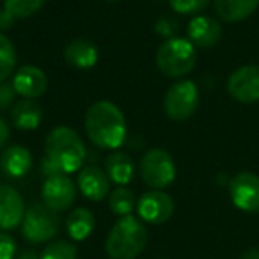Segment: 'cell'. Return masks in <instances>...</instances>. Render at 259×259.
Here are the masks:
<instances>
[{"label":"cell","mask_w":259,"mask_h":259,"mask_svg":"<svg viewBox=\"0 0 259 259\" xmlns=\"http://www.w3.org/2000/svg\"><path fill=\"white\" fill-rule=\"evenodd\" d=\"M176 25H178V23L174 22L172 18H167V16H165V18L158 20V23H156L155 29H156V32H158L160 36H165L167 39H170V37H174L172 34L176 32V29H178Z\"/></svg>","instance_id":"29"},{"label":"cell","mask_w":259,"mask_h":259,"mask_svg":"<svg viewBox=\"0 0 259 259\" xmlns=\"http://www.w3.org/2000/svg\"><path fill=\"white\" fill-rule=\"evenodd\" d=\"M241 259H259V248L257 247H252L241 255Z\"/></svg>","instance_id":"32"},{"label":"cell","mask_w":259,"mask_h":259,"mask_svg":"<svg viewBox=\"0 0 259 259\" xmlns=\"http://www.w3.org/2000/svg\"><path fill=\"white\" fill-rule=\"evenodd\" d=\"M105 172L112 183H115L117 187H126L134 180L135 163L130 155L122 151H114L105 160Z\"/></svg>","instance_id":"19"},{"label":"cell","mask_w":259,"mask_h":259,"mask_svg":"<svg viewBox=\"0 0 259 259\" xmlns=\"http://www.w3.org/2000/svg\"><path fill=\"white\" fill-rule=\"evenodd\" d=\"M47 0H4V9L15 20H25L34 16Z\"/></svg>","instance_id":"24"},{"label":"cell","mask_w":259,"mask_h":259,"mask_svg":"<svg viewBox=\"0 0 259 259\" xmlns=\"http://www.w3.org/2000/svg\"><path fill=\"white\" fill-rule=\"evenodd\" d=\"M64 59L75 69H93L98 64L100 52H98V47L91 39L76 37V39L69 41L66 45Z\"/></svg>","instance_id":"16"},{"label":"cell","mask_w":259,"mask_h":259,"mask_svg":"<svg viewBox=\"0 0 259 259\" xmlns=\"http://www.w3.org/2000/svg\"><path fill=\"white\" fill-rule=\"evenodd\" d=\"M85 162V146L80 135L69 126H57L45 139L43 174H71L82 169Z\"/></svg>","instance_id":"1"},{"label":"cell","mask_w":259,"mask_h":259,"mask_svg":"<svg viewBox=\"0 0 259 259\" xmlns=\"http://www.w3.org/2000/svg\"><path fill=\"white\" fill-rule=\"evenodd\" d=\"M197 64V52L190 39L170 37L160 45L156 52V66L162 75L169 78H181L188 75Z\"/></svg>","instance_id":"4"},{"label":"cell","mask_w":259,"mask_h":259,"mask_svg":"<svg viewBox=\"0 0 259 259\" xmlns=\"http://www.w3.org/2000/svg\"><path fill=\"white\" fill-rule=\"evenodd\" d=\"M108 206H110V209L115 215L128 217L137 208V199H135V194L130 190V188L117 187L108 195Z\"/></svg>","instance_id":"22"},{"label":"cell","mask_w":259,"mask_h":259,"mask_svg":"<svg viewBox=\"0 0 259 259\" xmlns=\"http://www.w3.org/2000/svg\"><path fill=\"white\" fill-rule=\"evenodd\" d=\"M32 169V155L23 146H9L0 155V170L8 178H23Z\"/></svg>","instance_id":"17"},{"label":"cell","mask_w":259,"mask_h":259,"mask_svg":"<svg viewBox=\"0 0 259 259\" xmlns=\"http://www.w3.org/2000/svg\"><path fill=\"white\" fill-rule=\"evenodd\" d=\"M94 226H96V219H94L93 211L87 208L73 209L66 219V229H68L69 238L75 241L87 240L94 231Z\"/></svg>","instance_id":"21"},{"label":"cell","mask_w":259,"mask_h":259,"mask_svg":"<svg viewBox=\"0 0 259 259\" xmlns=\"http://www.w3.org/2000/svg\"><path fill=\"white\" fill-rule=\"evenodd\" d=\"M25 211L22 194L11 185H0V229L11 231L22 226Z\"/></svg>","instance_id":"12"},{"label":"cell","mask_w":259,"mask_h":259,"mask_svg":"<svg viewBox=\"0 0 259 259\" xmlns=\"http://www.w3.org/2000/svg\"><path fill=\"white\" fill-rule=\"evenodd\" d=\"M39 259H78V252H76V247L73 243L57 240L45 247Z\"/></svg>","instance_id":"25"},{"label":"cell","mask_w":259,"mask_h":259,"mask_svg":"<svg viewBox=\"0 0 259 259\" xmlns=\"http://www.w3.org/2000/svg\"><path fill=\"white\" fill-rule=\"evenodd\" d=\"M148 243V229L135 217H121L108 231L105 252L110 259H137Z\"/></svg>","instance_id":"3"},{"label":"cell","mask_w":259,"mask_h":259,"mask_svg":"<svg viewBox=\"0 0 259 259\" xmlns=\"http://www.w3.org/2000/svg\"><path fill=\"white\" fill-rule=\"evenodd\" d=\"M141 178L151 190H163L176 180V163L165 149H149L141 158Z\"/></svg>","instance_id":"5"},{"label":"cell","mask_w":259,"mask_h":259,"mask_svg":"<svg viewBox=\"0 0 259 259\" xmlns=\"http://www.w3.org/2000/svg\"><path fill=\"white\" fill-rule=\"evenodd\" d=\"M16 259H39V254L36 250H23Z\"/></svg>","instance_id":"33"},{"label":"cell","mask_w":259,"mask_h":259,"mask_svg":"<svg viewBox=\"0 0 259 259\" xmlns=\"http://www.w3.org/2000/svg\"><path fill=\"white\" fill-rule=\"evenodd\" d=\"M78 190L89 201H103L110 195V180L107 172L94 165L83 167L78 170Z\"/></svg>","instance_id":"14"},{"label":"cell","mask_w":259,"mask_h":259,"mask_svg":"<svg viewBox=\"0 0 259 259\" xmlns=\"http://www.w3.org/2000/svg\"><path fill=\"white\" fill-rule=\"evenodd\" d=\"M16 241L11 234L0 233V259H15Z\"/></svg>","instance_id":"28"},{"label":"cell","mask_w":259,"mask_h":259,"mask_svg":"<svg viewBox=\"0 0 259 259\" xmlns=\"http://www.w3.org/2000/svg\"><path fill=\"white\" fill-rule=\"evenodd\" d=\"M209 0H169V6L178 15H197L208 8Z\"/></svg>","instance_id":"26"},{"label":"cell","mask_w":259,"mask_h":259,"mask_svg":"<svg viewBox=\"0 0 259 259\" xmlns=\"http://www.w3.org/2000/svg\"><path fill=\"white\" fill-rule=\"evenodd\" d=\"M229 195L233 204L245 213L259 211V176L254 172H240L231 180Z\"/></svg>","instance_id":"9"},{"label":"cell","mask_w":259,"mask_h":259,"mask_svg":"<svg viewBox=\"0 0 259 259\" xmlns=\"http://www.w3.org/2000/svg\"><path fill=\"white\" fill-rule=\"evenodd\" d=\"M13 87L18 96L36 100L47 93L48 78L43 69L37 66H23L13 75Z\"/></svg>","instance_id":"13"},{"label":"cell","mask_w":259,"mask_h":259,"mask_svg":"<svg viewBox=\"0 0 259 259\" xmlns=\"http://www.w3.org/2000/svg\"><path fill=\"white\" fill-rule=\"evenodd\" d=\"M137 213L142 222L148 224H165L174 213V201L169 194L162 190L146 192L137 201Z\"/></svg>","instance_id":"10"},{"label":"cell","mask_w":259,"mask_h":259,"mask_svg":"<svg viewBox=\"0 0 259 259\" xmlns=\"http://www.w3.org/2000/svg\"><path fill=\"white\" fill-rule=\"evenodd\" d=\"M188 39L192 41L194 47L199 48H211L222 37V27L211 16L197 15L190 20L188 23Z\"/></svg>","instance_id":"15"},{"label":"cell","mask_w":259,"mask_h":259,"mask_svg":"<svg viewBox=\"0 0 259 259\" xmlns=\"http://www.w3.org/2000/svg\"><path fill=\"white\" fill-rule=\"evenodd\" d=\"M15 22L16 20L13 18L11 15H9L6 9H0V34L8 32V30H11L13 27H15Z\"/></svg>","instance_id":"30"},{"label":"cell","mask_w":259,"mask_h":259,"mask_svg":"<svg viewBox=\"0 0 259 259\" xmlns=\"http://www.w3.org/2000/svg\"><path fill=\"white\" fill-rule=\"evenodd\" d=\"M107 2H121V0H107Z\"/></svg>","instance_id":"34"},{"label":"cell","mask_w":259,"mask_h":259,"mask_svg":"<svg viewBox=\"0 0 259 259\" xmlns=\"http://www.w3.org/2000/svg\"><path fill=\"white\" fill-rule=\"evenodd\" d=\"M43 204L54 211H64L73 206L76 199V187L68 174H54L48 176L41 188Z\"/></svg>","instance_id":"8"},{"label":"cell","mask_w":259,"mask_h":259,"mask_svg":"<svg viewBox=\"0 0 259 259\" xmlns=\"http://www.w3.org/2000/svg\"><path fill=\"white\" fill-rule=\"evenodd\" d=\"M9 135H11V130H9V124L0 117V149L4 148L9 141Z\"/></svg>","instance_id":"31"},{"label":"cell","mask_w":259,"mask_h":259,"mask_svg":"<svg viewBox=\"0 0 259 259\" xmlns=\"http://www.w3.org/2000/svg\"><path fill=\"white\" fill-rule=\"evenodd\" d=\"M85 134L100 149L115 151L126 141V119L121 108L112 101L101 100L93 103L85 112Z\"/></svg>","instance_id":"2"},{"label":"cell","mask_w":259,"mask_h":259,"mask_svg":"<svg viewBox=\"0 0 259 259\" xmlns=\"http://www.w3.org/2000/svg\"><path fill=\"white\" fill-rule=\"evenodd\" d=\"M199 107V89L192 80H180L167 89L163 110L172 121H187Z\"/></svg>","instance_id":"7"},{"label":"cell","mask_w":259,"mask_h":259,"mask_svg":"<svg viewBox=\"0 0 259 259\" xmlns=\"http://www.w3.org/2000/svg\"><path fill=\"white\" fill-rule=\"evenodd\" d=\"M16 71V48L6 34H0V82Z\"/></svg>","instance_id":"23"},{"label":"cell","mask_w":259,"mask_h":259,"mask_svg":"<svg viewBox=\"0 0 259 259\" xmlns=\"http://www.w3.org/2000/svg\"><path fill=\"white\" fill-rule=\"evenodd\" d=\"M16 91L13 87V82H0V110H8L15 105Z\"/></svg>","instance_id":"27"},{"label":"cell","mask_w":259,"mask_h":259,"mask_svg":"<svg viewBox=\"0 0 259 259\" xmlns=\"http://www.w3.org/2000/svg\"><path fill=\"white\" fill-rule=\"evenodd\" d=\"M61 229V217L45 204H32L22 222V236L30 243L50 241Z\"/></svg>","instance_id":"6"},{"label":"cell","mask_w":259,"mask_h":259,"mask_svg":"<svg viewBox=\"0 0 259 259\" xmlns=\"http://www.w3.org/2000/svg\"><path fill=\"white\" fill-rule=\"evenodd\" d=\"M213 4L220 20L227 23H236L248 18L257 9L259 0H213Z\"/></svg>","instance_id":"20"},{"label":"cell","mask_w":259,"mask_h":259,"mask_svg":"<svg viewBox=\"0 0 259 259\" xmlns=\"http://www.w3.org/2000/svg\"><path fill=\"white\" fill-rule=\"evenodd\" d=\"M11 121L15 128L23 130V132L36 130L43 121V108L36 100L20 98L11 107Z\"/></svg>","instance_id":"18"},{"label":"cell","mask_w":259,"mask_h":259,"mask_svg":"<svg viewBox=\"0 0 259 259\" xmlns=\"http://www.w3.org/2000/svg\"><path fill=\"white\" fill-rule=\"evenodd\" d=\"M227 91L240 103L259 101V66L248 64L238 68L227 80Z\"/></svg>","instance_id":"11"}]
</instances>
